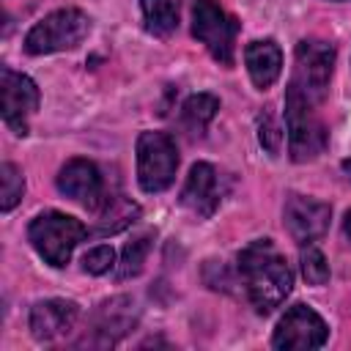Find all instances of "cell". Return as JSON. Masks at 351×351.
Returning <instances> with one entry per match:
<instances>
[{"instance_id": "cell-1", "label": "cell", "mask_w": 351, "mask_h": 351, "mask_svg": "<svg viewBox=\"0 0 351 351\" xmlns=\"http://www.w3.org/2000/svg\"><path fill=\"white\" fill-rule=\"evenodd\" d=\"M239 277L252 307L261 315L280 307L293 285L285 255L274 247L271 239H255L239 252Z\"/></svg>"}, {"instance_id": "cell-2", "label": "cell", "mask_w": 351, "mask_h": 351, "mask_svg": "<svg viewBox=\"0 0 351 351\" xmlns=\"http://www.w3.org/2000/svg\"><path fill=\"white\" fill-rule=\"evenodd\" d=\"M85 236H88V228L77 217L63 214V211H44L27 228V239H30L33 250L55 269H60L71 261L74 247Z\"/></svg>"}, {"instance_id": "cell-3", "label": "cell", "mask_w": 351, "mask_h": 351, "mask_svg": "<svg viewBox=\"0 0 351 351\" xmlns=\"http://www.w3.org/2000/svg\"><path fill=\"white\" fill-rule=\"evenodd\" d=\"M285 129H288V151L293 162H313L324 154L329 132L318 115V104L307 101L296 90H285Z\"/></svg>"}, {"instance_id": "cell-4", "label": "cell", "mask_w": 351, "mask_h": 351, "mask_svg": "<svg viewBox=\"0 0 351 351\" xmlns=\"http://www.w3.org/2000/svg\"><path fill=\"white\" fill-rule=\"evenodd\" d=\"M335 69V47L321 38H304L293 52V74L288 88L313 104H321Z\"/></svg>"}, {"instance_id": "cell-5", "label": "cell", "mask_w": 351, "mask_h": 351, "mask_svg": "<svg viewBox=\"0 0 351 351\" xmlns=\"http://www.w3.org/2000/svg\"><path fill=\"white\" fill-rule=\"evenodd\" d=\"M90 30V19L80 8H58L38 19L25 36L27 55H52L74 49Z\"/></svg>"}, {"instance_id": "cell-6", "label": "cell", "mask_w": 351, "mask_h": 351, "mask_svg": "<svg viewBox=\"0 0 351 351\" xmlns=\"http://www.w3.org/2000/svg\"><path fill=\"white\" fill-rule=\"evenodd\" d=\"M178 151L170 134L165 132H143L137 137V181L148 195L165 192L176 181Z\"/></svg>"}, {"instance_id": "cell-7", "label": "cell", "mask_w": 351, "mask_h": 351, "mask_svg": "<svg viewBox=\"0 0 351 351\" xmlns=\"http://www.w3.org/2000/svg\"><path fill=\"white\" fill-rule=\"evenodd\" d=\"M236 30H239L236 19L228 16L217 0H195V5H192V36L222 66H233Z\"/></svg>"}, {"instance_id": "cell-8", "label": "cell", "mask_w": 351, "mask_h": 351, "mask_svg": "<svg viewBox=\"0 0 351 351\" xmlns=\"http://www.w3.org/2000/svg\"><path fill=\"white\" fill-rule=\"evenodd\" d=\"M0 110L3 123L14 134H27V118L38 110V88L27 74L14 69L0 71Z\"/></svg>"}, {"instance_id": "cell-9", "label": "cell", "mask_w": 351, "mask_h": 351, "mask_svg": "<svg viewBox=\"0 0 351 351\" xmlns=\"http://www.w3.org/2000/svg\"><path fill=\"white\" fill-rule=\"evenodd\" d=\"M329 219H332V208L315 197L291 192L285 197V208H282V222L291 233V239L296 244H313L318 241L326 230H329Z\"/></svg>"}, {"instance_id": "cell-10", "label": "cell", "mask_w": 351, "mask_h": 351, "mask_svg": "<svg viewBox=\"0 0 351 351\" xmlns=\"http://www.w3.org/2000/svg\"><path fill=\"white\" fill-rule=\"evenodd\" d=\"M326 335H329V329L313 307L293 304L280 318L271 346L274 348H321L326 343Z\"/></svg>"}, {"instance_id": "cell-11", "label": "cell", "mask_w": 351, "mask_h": 351, "mask_svg": "<svg viewBox=\"0 0 351 351\" xmlns=\"http://www.w3.org/2000/svg\"><path fill=\"white\" fill-rule=\"evenodd\" d=\"M58 189L90 211H99L107 200L101 173L88 159H69L58 173Z\"/></svg>"}, {"instance_id": "cell-12", "label": "cell", "mask_w": 351, "mask_h": 351, "mask_svg": "<svg viewBox=\"0 0 351 351\" xmlns=\"http://www.w3.org/2000/svg\"><path fill=\"white\" fill-rule=\"evenodd\" d=\"M137 321V310L134 302L129 296H115L104 304H99V310L93 313V324L90 332L85 335L82 343L88 346H112L118 343V337H123Z\"/></svg>"}, {"instance_id": "cell-13", "label": "cell", "mask_w": 351, "mask_h": 351, "mask_svg": "<svg viewBox=\"0 0 351 351\" xmlns=\"http://www.w3.org/2000/svg\"><path fill=\"white\" fill-rule=\"evenodd\" d=\"M219 200H222V189H219V173L214 170V165H208V162L192 165L186 184L181 189V203L192 214L208 219L219 208Z\"/></svg>"}, {"instance_id": "cell-14", "label": "cell", "mask_w": 351, "mask_h": 351, "mask_svg": "<svg viewBox=\"0 0 351 351\" xmlns=\"http://www.w3.org/2000/svg\"><path fill=\"white\" fill-rule=\"evenodd\" d=\"M80 318V307L71 299H44L38 304H33L30 310V332L36 340L49 343L58 340L63 335H69L74 329Z\"/></svg>"}, {"instance_id": "cell-15", "label": "cell", "mask_w": 351, "mask_h": 351, "mask_svg": "<svg viewBox=\"0 0 351 351\" xmlns=\"http://www.w3.org/2000/svg\"><path fill=\"white\" fill-rule=\"evenodd\" d=\"M244 63H247L252 85L258 90H266V88H271L277 82V77L282 71V49L271 38L252 41L244 49Z\"/></svg>"}, {"instance_id": "cell-16", "label": "cell", "mask_w": 351, "mask_h": 351, "mask_svg": "<svg viewBox=\"0 0 351 351\" xmlns=\"http://www.w3.org/2000/svg\"><path fill=\"white\" fill-rule=\"evenodd\" d=\"M217 110H219V99L214 93H195L181 104V126L189 134L200 137L206 132V126L214 121Z\"/></svg>"}, {"instance_id": "cell-17", "label": "cell", "mask_w": 351, "mask_h": 351, "mask_svg": "<svg viewBox=\"0 0 351 351\" xmlns=\"http://www.w3.org/2000/svg\"><path fill=\"white\" fill-rule=\"evenodd\" d=\"M143 25L151 36L167 38L178 27V5L176 0H140Z\"/></svg>"}, {"instance_id": "cell-18", "label": "cell", "mask_w": 351, "mask_h": 351, "mask_svg": "<svg viewBox=\"0 0 351 351\" xmlns=\"http://www.w3.org/2000/svg\"><path fill=\"white\" fill-rule=\"evenodd\" d=\"M99 211H101V219H99L96 233H101V236H107V233H118V230H123L126 225H132V222L140 217V206L132 203V200H126L123 195H118V197H107L104 206H101Z\"/></svg>"}, {"instance_id": "cell-19", "label": "cell", "mask_w": 351, "mask_h": 351, "mask_svg": "<svg viewBox=\"0 0 351 351\" xmlns=\"http://www.w3.org/2000/svg\"><path fill=\"white\" fill-rule=\"evenodd\" d=\"M151 241H154V233H140L134 236L132 241H126L123 252H121V263H118V280H129L134 274H140L145 258H148V250H151Z\"/></svg>"}, {"instance_id": "cell-20", "label": "cell", "mask_w": 351, "mask_h": 351, "mask_svg": "<svg viewBox=\"0 0 351 351\" xmlns=\"http://www.w3.org/2000/svg\"><path fill=\"white\" fill-rule=\"evenodd\" d=\"M25 192V176L14 162H3L0 165V208L11 211Z\"/></svg>"}, {"instance_id": "cell-21", "label": "cell", "mask_w": 351, "mask_h": 351, "mask_svg": "<svg viewBox=\"0 0 351 351\" xmlns=\"http://www.w3.org/2000/svg\"><path fill=\"white\" fill-rule=\"evenodd\" d=\"M302 274L310 285H324L329 280V263H326L324 252L313 244H304V250H302Z\"/></svg>"}, {"instance_id": "cell-22", "label": "cell", "mask_w": 351, "mask_h": 351, "mask_svg": "<svg viewBox=\"0 0 351 351\" xmlns=\"http://www.w3.org/2000/svg\"><path fill=\"white\" fill-rule=\"evenodd\" d=\"M112 266H115V250L110 244H99V247L88 250L82 258V269L88 274H107Z\"/></svg>"}, {"instance_id": "cell-23", "label": "cell", "mask_w": 351, "mask_h": 351, "mask_svg": "<svg viewBox=\"0 0 351 351\" xmlns=\"http://www.w3.org/2000/svg\"><path fill=\"white\" fill-rule=\"evenodd\" d=\"M258 140H261V145H263V148H266L271 156H277V154H280V145H282V132H280V123H277V118H274L271 112H263V115H261Z\"/></svg>"}, {"instance_id": "cell-24", "label": "cell", "mask_w": 351, "mask_h": 351, "mask_svg": "<svg viewBox=\"0 0 351 351\" xmlns=\"http://www.w3.org/2000/svg\"><path fill=\"white\" fill-rule=\"evenodd\" d=\"M343 230H346V236L351 239V208L346 211V219H343Z\"/></svg>"}, {"instance_id": "cell-25", "label": "cell", "mask_w": 351, "mask_h": 351, "mask_svg": "<svg viewBox=\"0 0 351 351\" xmlns=\"http://www.w3.org/2000/svg\"><path fill=\"white\" fill-rule=\"evenodd\" d=\"M340 167H343V173L351 178V159H343V165H340Z\"/></svg>"}]
</instances>
